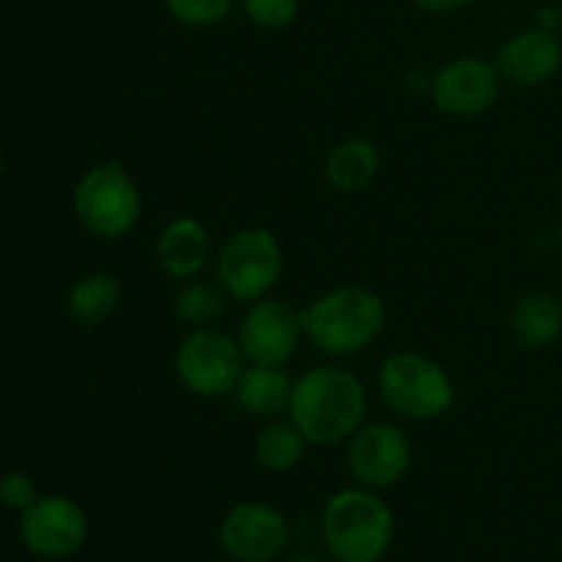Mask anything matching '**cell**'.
Instances as JSON below:
<instances>
[{
	"mask_svg": "<svg viewBox=\"0 0 562 562\" xmlns=\"http://www.w3.org/2000/svg\"><path fill=\"white\" fill-rule=\"evenodd\" d=\"M173 368L190 393L201 398H220L236 390L247 366L239 340L220 329L201 327L181 340Z\"/></svg>",
	"mask_w": 562,
	"mask_h": 562,
	"instance_id": "7",
	"label": "cell"
},
{
	"mask_svg": "<svg viewBox=\"0 0 562 562\" xmlns=\"http://www.w3.org/2000/svg\"><path fill=\"white\" fill-rule=\"evenodd\" d=\"M0 173H3V154H0Z\"/></svg>",
	"mask_w": 562,
	"mask_h": 562,
	"instance_id": "27",
	"label": "cell"
},
{
	"mask_svg": "<svg viewBox=\"0 0 562 562\" xmlns=\"http://www.w3.org/2000/svg\"><path fill=\"white\" fill-rule=\"evenodd\" d=\"M324 543L338 562H379L395 532L393 510L366 488H346L327 503L322 516Z\"/></svg>",
	"mask_w": 562,
	"mask_h": 562,
	"instance_id": "3",
	"label": "cell"
},
{
	"mask_svg": "<svg viewBox=\"0 0 562 562\" xmlns=\"http://www.w3.org/2000/svg\"><path fill=\"white\" fill-rule=\"evenodd\" d=\"M176 22L190 27H209L231 14L236 0H162Z\"/></svg>",
	"mask_w": 562,
	"mask_h": 562,
	"instance_id": "21",
	"label": "cell"
},
{
	"mask_svg": "<svg viewBox=\"0 0 562 562\" xmlns=\"http://www.w3.org/2000/svg\"><path fill=\"white\" fill-rule=\"evenodd\" d=\"M379 390L387 406L409 420H434L453 406L456 390L442 366L415 351H401L384 360Z\"/></svg>",
	"mask_w": 562,
	"mask_h": 562,
	"instance_id": "5",
	"label": "cell"
},
{
	"mask_svg": "<svg viewBox=\"0 0 562 562\" xmlns=\"http://www.w3.org/2000/svg\"><path fill=\"white\" fill-rule=\"evenodd\" d=\"M291 420L311 445L355 437L366 417V387L344 368H313L294 382Z\"/></svg>",
	"mask_w": 562,
	"mask_h": 562,
	"instance_id": "1",
	"label": "cell"
},
{
	"mask_svg": "<svg viewBox=\"0 0 562 562\" xmlns=\"http://www.w3.org/2000/svg\"><path fill=\"white\" fill-rule=\"evenodd\" d=\"M38 499L36 483L25 475V472H5L0 477V503L11 510H25L31 508Z\"/></svg>",
	"mask_w": 562,
	"mask_h": 562,
	"instance_id": "23",
	"label": "cell"
},
{
	"mask_svg": "<svg viewBox=\"0 0 562 562\" xmlns=\"http://www.w3.org/2000/svg\"><path fill=\"white\" fill-rule=\"evenodd\" d=\"M20 536L38 558H71L86 547L88 516L75 499L38 497L20 514Z\"/></svg>",
	"mask_w": 562,
	"mask_h": 562,
	"instance_id": "9",
	"label": "cell"
},
{
	"mask_svg": "<svg viewBox=\"0 0 562 562\" xmlns=\"http://www.w3.org/2000/svg\"><path fill=\"white\" fill-rule=\"evenodd\" d=\"M247 20L263 31H283L300 16V0H241Z\"/></svg>",
	"mask_w": 562,
	"mask_h": 562,
	"instance_id": "22",
	"label": "cell"
},
{
	"mask_svg": "<svg viewBox=\"0 0 562 562\" xmlns=\"http://www.w3.org/2000/svg\"><path fill=\"white\" fill-rule=\"evenodd\" d=\"M283 272V247L267 228L231 236L217 256V280L231 300L258 302Z\"/></svg>",
	"mask_w": 562,
	"mask_h": 562,
	"instance_id": "6",
	"label": "cell"
},
{
	"mask_svg": "<svg viewBox=\"0 0 562 562\" xmlns=\"http://www.w3.org/2000/svg\"><path fill=\"white\" fill-rule=\"evenodd\" d=\"M560 16L562 14L558 9H554V5H549V9H541V11H538V25L536 27L554 33V27L560 25Z\"/></svg>",
	"mask_w": 562,
	"mask_h": 562,
	"instance_id": "25",
	"label": "cell"
},
{
	"mask_svg": "<svg viewBox=\"0 0 562 562\" xmlns=\"http://www.w3.org/2000/svg\"><path fill=\"white\" fill-rule=\"evenodd\" d=\"M305 338L333 357L368 349L384 327V302L373 291L344 285L318 296L302 311Z\"/></svg>",
	"mask_w": 562,
	"mask_h": 562,
	"instance_id": "2",
	"label": "cell"
},
{
	"mask_svg": "<svg viewBox=\"0 0 562 562\" xmlns=\"http://www.w3.org/2000/svg\"><path fill=\"white\" fill-rule=\"evenodd\" d=\"M510 329H514L516 344L525 349H547L562 333V305L558 296L547 291L527 294L510 316Z\"/></svg>",
	"mask_w": 562,
	"mask_h": 562,
	"instance_id": "15",
	"label": "cell"
},
{
	"mask_svg": "<svg viewBox=\"0 0 562 562\" xmlns=\"http://www.w3.org/2000/svg\"><path fill=\"white\" fill-rule=\"evenodd\" d=\"M220 543L239 562H269L283 554L289 525L263 503H241L228 510L220 525Z\"/></svg>",
	"mask_w": 562,
	"mask_h": 562,
	"instance_id": "12",
	"label": "cell"
},
{
	"mask_svg": "<svg viewBox=\"0 0 562 562\" xmlns=\"http://www.w3.org/2000/svg\"><path fill=\"white\" fill-rule=\"evenodd\" d=\"M560 236H562V228H560Z\"/></svg>",
	"mask_w": 562,
	"mask_h": 562,
	"instance_id": "28",
	"label": "cell"
},
{
	"mask_svg": "<svg viewBox=\"0 0 562 562\" xmlns=\"http://www.w3.org/2000/svg\"><path fill=\"white\" fill-rule=\"evenodd\" d=\"M225 311V296L217 289L203 283H190L176 296V313L181 322L192 324L195 329L212 327Z\"/></svg>",
	"mask_w": 562,
	"mask_h": 562,
	"instance_id": "20",
	"label": "cell"
},
{
	"mask_svg": "<svg viewBox=\"0 0 562 562\" xmlns=\"http://www.w3.org/2000/svg\"><path fill=\"white\" fill-rule=\"evenodd\" d=\"M305 434L294 426V420L289 423H272V426L263 428L256 437V461L261 467H267L269 472H289L305 456Z\"/></svg>",
	"mask_w": 562,
	"mask_h": 562,
	"instance_id": "19",
	"label": "cell"
},
{
	"mask_svg": "<svg viewBox=\"0 0 562 562\" xmlns=\"http://www.w3.org/2000/svg\"><path fill=\"white\" fill-rule=\"evenodd\" d=\"M140 190L119 162L88 170L75 187V212L99 239H121L140 220Z\"/></svg>",
	"mask_w": 562,
	"mask_h": 562,
	"instance_id": "4",
	"label": "cell"
},
{
	"mask_svg": "<svg viewBox=\"0 0 562 562\" xmlns=\"http://www.w3.org/2000/svg\"><path fill=\"white\" fill-rule=\"evenodd\" d=\"M562 66V47L554 33L532 27V31L516 33L514 38L499 49V75L508 82L521 88L541 86Z\"/></svg>",
	"mask_w": 562,
	"mask_h": 562,
	"instance_id": "13",
	"label": "cell"
},
{
	"mask_svg": "<svg viewBox=\"0 0 562 562\" xmlns=\"http://www.w3.org/2000/svg\"><path fill=\"white\" fill-rule=\"evenodd\" d=\"M289 562H327V560H322L318 554H296V558H291Z\"/></svg>",
	"mask_w": 562,
	"mask_h": 562,
	"instance_id": "26",
	"label": "cell"
},
{
	"mask_svg": "<svg viewBox=\"0 0 562 562\" xmlns=\"http://www.w3.org/2000/svg\"><path fill=\"white\" fill-rule=\"evenodd\" d=\"M159 263L170 278L187 280L201 272L212 252V239L195 217H176L159 236Z\"/></svg>",
	"mask_w": 562,
	"mask_h": 562,
	"instance_id": "14",
	"label": "cell"
},
{
	"mask_svg": "<svg viewBox=\"0 0 562 562\" xmlns=\"http://www.w3.org/2000/svg\"><path fill=\"white\" fill-rule=\"evenodd\" d=\"M412 442L398 426L373 423L360 428L349 445V470L366 488H387L406 475Z\"/></svg>",
	"mask_w": 562,
	"mask_h": 562,
	"instance_id": "10",
	"label": "cell"
},
{
	"mask_svg": "<svg viewBox=\"0 0 562 562\" xmlns=\"http://www.w3.org/2000/svg\"><path fill=\"white\" fill-rule=\"evenodd\" d=\"M327 181L338 192H360L379 170V151L371 140H344L327 157Z\"/></svg>",
	"mask_w": 562,
	"mask_h": 562,
	"instance_id": "17",
	"label": "cell"
},
{
	"mask_svg": "<svg viewBox=\"0 0 562 562\" xmlns=\"http://www.w3.org/2000/svg\"><path fill=\"white\" fill-rule=\"evenodd\" d=\"M121 305V283L113 274L93 272L77 280L66 300V311L75 322L86 327H97L104 318L113 316Z\"/></svg>",
	"mask_w": 562,
	"mask_h": 562,
	"instance_id": "18",
	"label": "cell"
},
{
	"mask_svg": "<svg viewBox=\"0 0 562 562\" xmlns=\"http://www.w3.org/2000/svg\"><path fill=\"white\" fill-rule=\"evenodd\" d=\"M499 77L497 66L483 58L450 60L431 82L434 104L456 119L486 113L499 97Z\"/></svg>",
	"mask_w": 562,
	"mask_h": 562,
	"instance_id": "11",
	"label": "cell"
},
{
	"mask_svg": "<svg viewBox=\"0 0 562 562\" xmlns=\"http://www.w3.org/2000/svg\"><path fill=\"white\" fill-rule=\"evenodd\" d=\"M291 393H294V382L283 368L272 366H250L241 373L239 384H236V395L245 412L252 417H278L289 409Z\"/></svg>",
	"mask_w": 562,
	"mask_h": 562,
	"instance_id": "16",
	"label": "cell"
},
{
	"mask_svg": "<svg viewBox=\"0 0 562 562\" xmlns=\"http://www.w3.org/2000/svg\"><path fill=\"white\" fill-rule=\"evenodd\" d=\"M302 335V313L283 300L252 302L239 324L241 355L250 366L283 368L294 357Z\"/></svg>",
	"mask_w": 562,
	"mask_h": 562,
	"instance_id": "8",
	"label": "cell"
},
{
	"mask_svg": "<svg viewBox=\"0 0 562 562\" xmlns=\"http://www.w3.org/2000/svg\"><path fill=\"white\" fill-rule=\"evenodd\" d=\"M417 9L431 11V14H450V11H459L464 5H470L472 0H412Z\"/></svg>",
	"mask_w": 562,
	"mask_h": 562,
	"instance_id": "24",
	"label": "cell"
}]
</instances>
